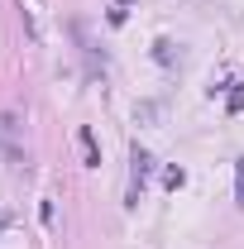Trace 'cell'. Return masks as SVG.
Instances as JSON below:
<instances>
[{"instance_id":"6da1fadb","label":"cell","mask_w":244,"mask_h":249,"mask_svg":"<svg viewBox=\"0 0 244 249\" xmlns=\"http://www.w3.org/2000/svg\"><path fill=\"white\" fill-rule=\"evenodd\" d=\"M149 163H153V158L144 154V149H134V168H129V206L139 201V187H144V178H149Z\"/></svg>"},{"instance_id":"7a4b0ae2","label":"cell","mask_w":244,"mask_h":249,"mask_svg":"<svg viewBox=\"0 0 244 249\" xmlns=\"http://www.w3.org/2000/svg\"><path fill=\"white\" fill-rule=\"evenodd\" d=\"M77 144H82V154H87V168H101V149H96L91 129H77Z\"/></svg>"},{"instance_id":"3957f363","label":"cell","mask_w":244,"mask_h":249,"mask_svg":"<svg viewBox=\"0 0 244 249\" xmlns=\"http://www.w3.org/2000/svg\"><path fill=\"white\" fill-rule=\"evenodd\" d=\"M15 129H19V120H15V115H0V149H5L10 158H19L15 149H10V134H15Z\"/></svg>"},{"instance_id":"277c9868","label":"cell","mask_w":244,"mask_h":249,"mask_svg":"<svg viewBox=\"0 0 244 249\" xmlns=\"http://www.w3.org/2000/svg\"><path fill=\"white\" fill-rule=\"evenodd\" d=\"M153 58L163 62V67H168V62H177V43H173V38H158V43H153Z\"/></svg>"},{"instance_id":"5b68a950","label":"cell","mask_w":244,"mask_h":249,"mask_svg":"<svg viewBox=\"0 0 244 249\" xmlns=\"http://www.w3.org/2000/svg\"><path fill=\"white\" fill-rule=\"evenodd\" d=\"M235 201L244 206V158H235Z\"/></svg>"},{"instance_id":"8992f818","label":"cell","mask_w":244,"mask_h":249,"mask_svg":"<svg viewBox=\"0 0 244 249\" xmlns=\"http://www.w3.org/2000/svg\"><path fill=\"white\" fill-rule=\"evenodd\" d=\"M163 182H168V187H182L187 173H182V168H168V173H163Z\"/></svg>"},{"instance_id":"52a82bcc","label":"cell","mask_w":244,"mask_h":249,"mask_svg":"<svg viewBox=\"0 0 244 249\" xmlns=\"http://www.w3.org/2000/svg\"><path fill=\"white\" fill-rule=\"evenodd\" d=\"M230 110H235V115L244 110V87H235V91H230Z\"/></svg>"}]
</instances>
